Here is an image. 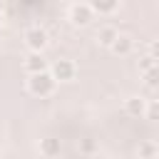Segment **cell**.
<instances>
[{"instance_id":"6da1fadb","label":"cell","mask_w":159,"mask_h":159,"mask_svg":"<svg viewBox=\"0 0 159 159\" xmlns=\"http://www.w3.org/2000/svg\"><path fill=\"white\" fill-rule=\"evenodd\" d=\"M55 89H57V82H55V77L50 75V70L27 77V92H30L32 97H40V99H42V97H50Z\"/></svg>"},{"instance_id":"9a60e30c","label":"cell","mask_w":159,"mask_h":159,"mask_svg":"<svg viewBox=\"0 0 159 159\" xmlns=\"http://www.w3.org/2000/svg\"><path fill=\"white\" fill-rule=\"evenodd\" d=\"M147 55H149V57H152V60H154V62H157V60H159V37H157V40H152V42H149V52H147Z\"/></svg>"},{"instance_id":"7a4b0ae2","label":"cell","mask_w":159,"mask_h":159,"mask_svg":"<svg viewBox=\"0 0 159 159\" xmlns=\"http://www.w3.org/2000/svg\"><path fill=\"white\" fill-rule=\"evenodd\" d=\"M67 20L75 25V27H87L92 20H94V12L89 7V2H72L67 7Z\"/></svg>"},{"instance_id":"8992f818","label":"cell","mask_w":159,"mask_h":159,"mask_svg":"<svg viewBox=\"0 0 159 159\" xmlns=\"http://www.w3.org/2000/svg\"><path fill=\"white\" fill-rule=\"evenodd\" d=\"M124 112H127L129 117H144V112H147V99L139 97V94L127 97V99H124Z\"/></svg>"},{"instance_id":"5b68a950","label":"cell","mask_w":159,"mask_h":159,"mask_svg":"<svg viewBox=\"0 0 159 159\" xmlns=\"http://www.w3.org/2000/svg\"><path fill=\"white\" fill-rule=\"evenodd\" d=\"M22 67L27 75H40V72H47L50 65L45 60V52H27L25 60H22Z\"/></svg>"},{"instance_id":"ba28073f","label":"cell","mask_w":159,"mask_h":159,"mask_svg":"<svg viewBox=\"0 0 159 159\" xmlns=\"http://www.w3.org/2000/svg\"><path fill=\"white\" fill-rule=\"evenodd\" d=\"M60 152H62V144H60L57 137H45V139H40V154H42V157L55 159V157H60Z\"/></svg>"},{"instance_id":"7c38bea8","label":"cell","mask_w":159,"mask_h":159,"mask_svg":"<svg viewBox=\"0 0 159 159\" xmlns=\"http://www.w3.org/2000/svg\"><path fill=\"white\" fill-rule=\"evenodd\" d=\"M159 154V147L154 142H142L139 144V159H157Z\"/></svg>"},{"instance_id":"8fae6325","label":"cell","mask_w":159,"mask_h":159,"mask_svg":"<svg viewBox=\"0 0 159 159\" xmlns=\"http://www.w3.org/2000/svg\"><path fill=\"white\" fill-rule=\"evenodd\" d=\"M142 82L149 87V89H159V65L149 67L147 72H142Z\"/></svg>"},{"instance_id":"9c48e42d","label":"cell","mask_w":159,"mask_h":159,"mask_svg":"<svg viewBox=\"0 0 159 159\" xmlns=\"http://www.w3.org/2000/svg\"><path fill=\"white\" fill-rule=\"evenodd\" d=\"M89 7H92L94 15H114L119 10V2L117 0H92Z\"/></svg>"},{"instance_id":"30bf717a","label":"cell","mask_w":159,"mask_h":159,"mask_svg":"<svg viewBox=\"0 0 159 159\" xmlns=\"http://www.w3.org/2000/svg\"><path fill=\"white\" fill-rule=\"evenodd\" d=\"M117 35H119V32H117L112 25H104V27L97 30V42H99L102 47H112V42L117 40Z\"/></svg>"},{"instance_id":"3957f363","label":"cell","mask_w":159,"mask_h":159,"mask_svg":"<svg viewBox=\"0 0 159 159\" xmlns=\"http://www.w3.org/2000/svg\"><path fill=\"white\" fill-rule=\"evenodd\" d=\"M47 42H50V37H47V30H45V27L30 25V27L25 30V45H27L30 52H45Z\"/></svg>"},{"instance_id":"4fadbf2b","label":"cell","mask_w":159,"mask_h":159,"mask_svg":"<svg viewBox=\"0 0 159 159\" xmlns=\"http://www.w3.org/2000/svg\"><path fill=\"white\" fill-rule=\"evenodd\" d=\"M144 117L152 119V122H159V99L147 102V112H144Z\"/></svg>"},{"instance_id":"52a82bcc","label":"cell","mask_w":159,"mask_h":159,"mask_svg":"<svg viewBox=\"0 0 159 159\" xmlns=\"http://www.w3.org/2000/svg\"><path fill=\"white\" fill-rule=\"evenodd\" d=\"M114 55H119V57H127V55H132V50H134V40L129 37V35H124V32H119L117 35V40L112 42V47H109Z\"/></svg>"},{"instance_id":"277c9868","label":"cell","mask_w":159,"mask_h":159,"mask_svg":"<svg viewBox=\"0 0 159 159\" xmlns=\"http://www.w3.org/2000/svg\"><path fill=\"white\" fill-rule=\"evenodd\" d=\"M50 75L55 77V82H72V80H75V75H77V67H75V62H72V60L60 57V60H55V62H52Z\"/></svg>"},{"instance_id":"2e32d148","label":"cell","mask_w":159,"mask_h":159,"mask_svg":"<svg viewBox=\"0 0 159 159\" xmlns=\"http://www.w3.org/2000/svg\"><path fill=\"white\" fill-rule=\"evenodd\" d=\"M5 25V15H2V10H0V27Z\"/></svg>"},{"instance_id":"5bb4252c","label":"cell","mask_w":159,"mask_h":159,"mask_svg":"<svg viewBox=\"0 0 159 159\" xmlns=\"http://www.w3.org/2000/svg\"><path fill=\"white\" fill-rule=\"evenodd\" d=\"M154 65H159V62H154L149 55H144V57H139V62H137V67H139V72H147L149 67H154Z\"/></svg>"},{"instance_id":"e0dca14e","label":"cell","mask_w":159,"mask_h":159,"mask_svg":"<svg viewBox=\"0 0 159 159\" xmlns=\"http://www.w3.org/2000/svg\"><path fill=\"white\" fill-rule=\"evenodd\" d=\"M157 159H159V154H157Z\"/></svg>"}]
</instances>
